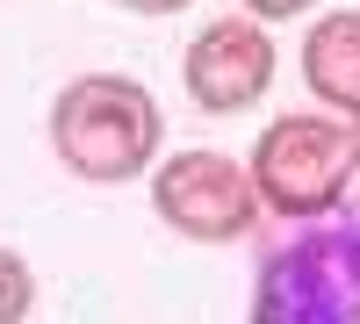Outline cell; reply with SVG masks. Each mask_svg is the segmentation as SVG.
<instances>
[{
    "instance_id": "cell-4",
    "label": "cell",
    "mask_w": 360,
    "mask_h": 324,
    "mask_svg": "<svg viewBox=\"0 0 360 324\" xmlns=\"http://www.w3.org/2000/svg\"><path fill=\"white\" fill-rule=\"evenodd\" d=\"M152 209L195 245H238L245 231L266 223V202L252 188L245 159L217 152V144H188V152L152 166Z\"/></svg>"
},
{
    "instance_id": "cell-8",
    "label": "cell",
    "mask_w": 360,
    "mask_h": 324,
    "mask_svg": "<svg viewBox=\"0 0 360 324\" xmlns=\"http://www.w3.org/2000/svg\"><path fill=\"white\" fill-rule=\"evenodd\" d=\"M310 8H317V0H238V15H252L266 29H274V22H303Z\"/></svg>"
},
{
    "instance_id": "cell-1",
    "label": "cell",
    "mask_w": 360,
    "mask_h": 324,
    "mask_svg": "<svg viewBox=\"0 0 360 324\" xmlns=\"http://www.w3.org/2000/svg\"><path fill=\"white\" fill-rule=\"evenodd\" d=\"M51 152L72 181H94V188L137 181L166 152V108L130 72H79L51 101Z\"/></svg>"
},
{
    "instance_id": "cell-3",
    "label": "cell",
    "mask_w": 360,
    "mask_h": 324,
    "mask_svg": "<svg viewBox=\"0 0 360 324\" xmlns=\"http://www.w3.org/2000/svg\"><path fill=\"white\" fill-rule=\"evenodd\" d=\"M252 324H360V216L295 223V238L259 259Z\"/></svg>"
},
{
    "instance_id": "cell-5",
    "label": "cell",
    "mask_w": 360,
    "mask_h": 324,
    "mask_svg": "<svg viewBox=\"0 0 360 324\" xmlns=\"http://www.w3.org/2000/svg\"><path fill=\"white\" fill-rule=\"evenodd\" d=\"M281 72L274 29L252 15H217L195 29V44L180 51V86L202 115H245L252 101H266V86Z\"/></svg>"
},
{
    "instance_id": "cell-6",
    "label": "cell",
    "mask_w": 360,
    "mask_h": 324,
    "mask_svg": "<svg viewBox=\"0 0 360 324\" xmlns=\"http://www.w3.org/2000/svg\"><path fill=\"white\" fill-rule=\"evenodd\" d=\"M303 86L346 123L360 115V8H324L303 29Z\"/></svg>"
},
{
    "instance_id": "cell-9",
    "label": "cell",
    "mask_w": 360,
    "mask_h": 324,
    "mask_svg": "<svg viewBox=\"0 0 360 324\" xmlns=\"http://www.w3.org/2000/svg\"><path fill=\"white\" fill-rule=\"evenodd\" d=\"M123 8H130V15H180L188 0H123Z\"/></svg>"
},
{
    "instance_id": "cell-10",
    "label": "cell",
    "mask_w": 360,
    "mask_h": 324,
    "mask_svg": "<svg viewBox=\"0 0 360 324\" xmlns=\"http://www.w3.org/2000/svg\"><path fill=\"white\" fill-rule=\"evenodd\" d=\"M353 159H360V115H353Z\"/></svg>"
},
{
    "instance_id": "cell-2",
    "label": "cell",
    "mask_w": 360,
    "mask_h": 324,
    "mask_svg": "<svg viewBox=\"0 0 360 324\" xmlns=\"http://www.w3.org/2000/svg\"><path fill=\"white\" fill-rule=\"evenodd\" d=\"M252 188L266 202V216H281V223H324V216H339L346 209V195H353V123L346 115H317V108H288L274 115L259 137H252Z\"/></svg>"
},
{
    "instance_id": "cell-7",
    "label": "cell",
    "mask_w": 360,
    "mask_h": 324,
    "mask_svg": "<svg viewBox=\"0 0 360 324\" xmlns=\"http://www.w3.org/2000/svg\"><path fill=\"white\" fill-rule=\"evenodd\" d=\"M29 310H37V274L15 245H0V324H22Z\"/></svg>"
}]
</instances>
